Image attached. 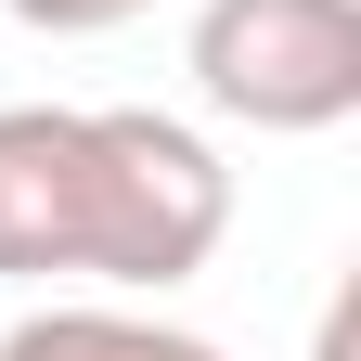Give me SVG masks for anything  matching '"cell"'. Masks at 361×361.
I'll list each match as a JSON object with an SVG mask.
<instances>
[{
    "mask_svg": "<svg viewBox=\"0 0 361 361\" xmlns=\"http://www.w3.org/2000/svg\"><path fill=\"white\" fill-rule=\"evenodd\" d=\"M194 78L258 129H336L361 104V0H207Z\"/></svg>",
    "mask_w": 361,
    "mask_h": 361,
    "instance_id": "7a4b0ae2",
    "label": "cell"
},
{
    "mask_svg": "<svg viewBox=\"0 0 361 361\" xmlns=\"http://www.w3.org/2000/svg\"><path fill=\"white\" fill-rule=\"evenodd\" d=\"M219 219H233V168L207 155V129L155 104H90V258L104 284H180L207 271Z\"/></svg>",
    "mask_w": 361,
    "mask_h": 361,
    "instance_id": "6da1fadb",
    "label": "cell"
},
{
    "mask_svg": "<svg viewBox=\"0 0 361 361\" xmlns=\"http://www.w3.org/2000/svg\"><path fill=\"white\" fill-rule=\"evenodd\" d=\"M90 258V116L78 104H0V271L39 284V271Z\"/></svg>",
    "mask_w": 361,
    "mask_h": 361,
    "instance_id": "3957f363",
    "label": "cell"
},
{
    "mask_svg": "<svg viewBox=\"0 0 361 361\" xmlns=\"http://www.w3.org/2000/svg\"><path fill=\"white\" fill-rule=\"evenodd\" d=\"M348 323H361V297H336V310H323V348H310V361H348Z\"/></svg>",
    "mask_w": 361,
    "mask_h": 361,
    "instance_id": "8992f818",
    "label": "cell"
},
{
    "mask_svg": "<svg viewBox=\"0 0 361 361\" xmlns=\"http://www.w3.org/2000/svg\"><path fill=\"white\" fill-rule=\"evenodd\" d=\"M26 26H116V13H142V0H13Z\"/></svg>",
    "mask_w": 361,
    "mask_h": 361,
    "instance_id": "5b68a950",
    "label": "cell"
},
{
    "mask_svg": "<svg viewBox=\"0 0 361 361\" xmlns=\"http://www.w3.org/2000/svg\"><path fill=\"white\" fill-rule=\"evenodd\" d=\"M0 361H219V348L180 323H142V310H26Z\"/></svg>",
    "mask_w": 361,
    "mask_h": 361,
    "instance_id": "277c9868",
    "label": "cell"
}]
</instances>
